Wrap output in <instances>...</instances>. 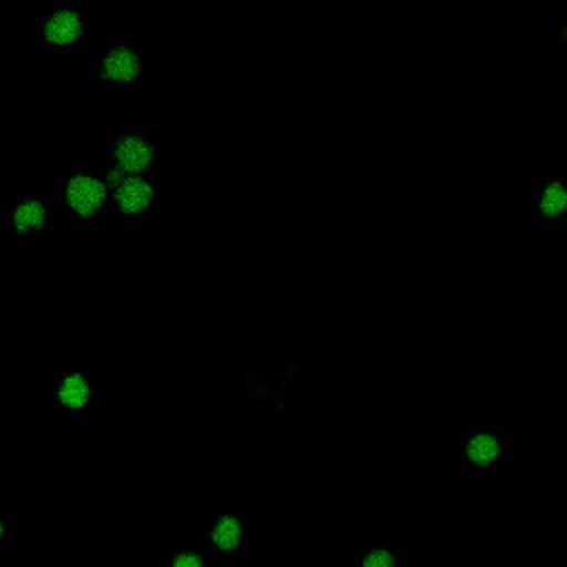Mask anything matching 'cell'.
Segmentation results:
<instances>
[{
  "label": "cell",
  "instance_id": "obj_11",
  "mask_svg": "<svg viewBox=\"0 0 567 567\" xmlns=\"http://www.w3.org/2000/svg\"><path fill=\"white\" fill-rule=\"evenodd\" d=\"M408 560V551L399 547L388 534H374L352 554L357 567H401Z\"/></svg>",
  "mask_w": 567,
  "mask_h": 567
},
{
  "label": "cell",
  "instance_id": "obj_4",
  "mask_svg": "<svg viewBox=\"0 0 567 567\" xmlns=\"http://www.w3.org/2000/svg\"><path fill=\"white\" fill-rule=\"evenodd\" d=\"M142 73V42L131 35H113L93 58V84L124 89L140 80Z\"/></svg>",
  "mask_w": 567,
  "mask_h": 567
},
{
  "label": "cell",
  "instance_id": "obj_8",
  "mask_svg": "<svg viewBox=\"0 0 567 567\" xmlns=\"http://www.w3.org/2000/svg\"><path fill=\"white\" fill-rule=\"evenodd\" d=\"M529 217L540 228L567 226V177L549 175L536 177L529 190Z\"/></svg>",
  "mask_w": 567,
  "mask_h": 567
},
{
  "label": "cell",
  "instance_id": "obj_3",
  "mask_svg": "<svg viewBox=\"0 0 567 567\" xmlns=\"http://www.w3.org/2000/svg\"><path fill=\"white\" fill-rule=\"evenodd\" d=\"M60 197L75 219L97 221L111 208L109 177L95 168L75 166L62 177Z\"/></svg>",
  "mask_w": 567,
  "mask_h": 567
},
{
  "label": "cell",
  "instance_id": "obj_5",
  "mask_svg": "<svg viewBox=\"0 0 567 567\" xmlns=\"http://www.w3.org/2000/svg\"><path fill=\"white\" fill-rule=\"evenodd\" d=\"M111 206L126 219H142L155 206V179L151 171H111Z\"/></svg>",
  "mask_w": 567,
  "mask_h": 567
},
{
  "label": "cell",
  "instance_id": "obj_2",
  "mask_svg": "<svg viewBox=\"0 0 567 567\" xmlns=\"http://www.w3.org/2000/svg\"><path fill=\"white\" fill-rule=\"evenodd\" d=\"M514 454V441L503 425H465L458 436V467L463 476L496 474Z\"/></svg>",
  "mask_w": 567,
  "mask_h": 567
},
{
  "label": "cell",
  "instance_id": "obj_12",
  "mask_svg": "<svg viewBox=\"0 0 567 567\" xmlns=\"http://www.w3.org/2000/svg\"><path fill=\"white\" fill-rule=\"evenodd\" d=\"M166 563L171 567H202L210 563V558L204 551V547H199V549H177L166 556Z\"/></svg>",
  "mask_w": 567,
  "mask_h": 567
},
{
  "label": "cell",
  "instance_id": "obj_10",
  "mask_svg": "<svg viewBox=\"0 0 567 567\" xmlns=\"http://www.w3.org/2000/svg\"><path fill=\"white\" fill-rule=\"evenodd\" d=\"M97 399L100 390L84 372H62L53 381V403L66 414H86Z\"/></svg>",
  "mask_w": 567,
  "mask_h": 567
},
{
  "label": "cell",
  "instance_id": "obj_1",
  "mask_svg": "<svg viewBox=\"0 0 567 567\" xmlns=\"http://www.w3.org/2000/svg\"><path fill=\"white\" fill-rule=\"evenodd\" d=\"M89 40L86 2H49L35 11V42L53 53L80 51Z\"/></svg>",
  "mask_w": 567,
  "mask_h": 567
},
{
  "label": "cell",
  "instance_id": "obj_6",
  "mask_svg": "<svg viewBox=\"0 0 567 567\" xmlns=\"http://www.w3.org/2000/svg\"><path fill=\"white\" fill-rule=\"evenodd\" d=\"M0 226L13 241H33L51 226V204L33 193L16 195L4 204Z\"/></svg>",
  "mask_w": 567,
  "mask_h": 567
},
{
  "label": "cell",
  "instance_id": "obj_13",
  "mask_svg": "<svg viewBox=\"0 0 567 567\" xmlns=\"http://www.w3.org/2000/svg\"><path fill=\"white\" fill-rule=\"evenodd\" d=\"M11 538H13V520L0 514V551L11 543Z\"/></svg>",
  "mask_w": 567,
  "mask_h": 567
},
{
  "label": "cell",
  "instance_id": "obj_9",
  "mask_svg": "<svg viewBox=\"0 0 567 567\" xmlns=\"http://www.w3.org/2000/svg\"><path fill=\"white\" fill-rule=\"evenodd\" d=\"M248 525L239 514H217L204 529V551L210 563L233 560L248 547Z\"/></svg>",
  "mask_w": 567,
  "mask_h": 567
},
{
  "label": "cell",
  "instance_id": "obj_7",
  "mask_svg": "<svg viewBox=\"0 0 567 567\" xmlns=\"http://www.w3.org/2000/svg\"><path fill=\"white\" fill-rule=\"evenodd\" d=\"M111 171H151L157 159L155 140L140 126L117 128L106 142Z\"/></svg>",
  "mask_w": 567,
  "mask_h": 567
}]
</instances>
